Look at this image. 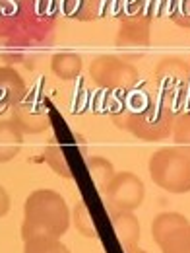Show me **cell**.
I'll return each instance as SVG.
<instances>
[{"label":"cell","instance_id":"obj_1","mask_svg":"<svg viewBox=\"0 0 190 253\" xmlns=\"http://www.w3.org/2000/svg\"><path fill=\"white\" fill-rule=\"evenodd\" d=\"M111 119L119 128L132 132L140 140L158 142L173 132L177 115L154 90H130L119 94L117 103L111 107Z\"/></svg>","mask_w":190,"mask_h":253},{"label":"cell","instance_id":"obj_2","mask_svg":"<svg viewBox=\"0 0 190 253\" xmlns=\"http://www.w3.org/2000/svg\"><path fill=\"white\" fill-rule=\"evenodd\" d=\"M55 30L47 0H0V39L14 45L45 41Z\"/></svg>","mask_w":190,"mask_h":253},{"label":"cell","instance_id":"obj_3","mask_svg":"<svg viewBox=\"0 0 190 253\" xmlns=\"http://www.w3.org/2000/svg\"><path fill=\"white\" fill-rule=\"evenodd\" d=\"M72 222L70 209L61 193L53 189H37L30 193L24 205V242L37 236L63 238Z\"/></svg>","mask_w":190,"mask_h":253},{"label":"cell","instance_id":"obj_4","mask_svg":"<svg viewBox=\"0 0 190 253\" xmlns=\"http://www.w3.org/2000/svg\"><path fill=\"white\" fill-rule=\"evenodd\" d=\"M150 177L167 193H190V156L177 146L159 148L150 158Z\"/></svg>","mask_w":190,"mask_h":253},{"label":"cell","instance_id":"obj_5","mask_svg":"<svg viewBox=\"0 0 190 253\" xmlns=\"http://www.w3.org/2000/svg\"><path fill=\"white\" fill-rule=\"evenodd\" d=\"M90 78L95 86L123 94L140 84V72L132 63L117 55H99L90 64Z\"/></svg>","mask_w":190,"mask_h":253},{"label":"cell","instance_id":"obj_6","mask_svg":"<svg viewBox=\"0 0 190 253\" xmlns=\"http://www.w3.org/2000/svg\"><path fill=\"white\" fill-rule=\"evenodd\" d=\"M190 88V63L181 57H165L154 72V92L173 109Z\"/></svg>","mask_w":190,"mask_h":253},{"label":"cell","instance_id":"obj_7","mask_svg":"<svg viewBox=\"0 0 190 253\" xmlns=\"http://www.w3.org/2000/svg\"><path fill=\"white\" fill-rule=\"evenodd\" d=\"M146 197L144 181L132 171H119L103 191L105 205L111 212H134Z\"/></svg>","mask_w":190,"mask_h":253},{"label":"cell","instance_id":"obj_8","mask_svg":"<svg viewBox=\"0 0 190 253\" xmlns=\"http://www.w3.org/2000/svg\"><path fill=\"white\" fill-rule=\"evenodd\" d=\"M12 121L24 134H39L45 132L51 125L49 109L41 97L26 94V97L16 103L12 109Z\"/></svg>","mask_w":190,"mask_h":253},{"label":"cell","instance_id":"obj_9","mask_svg":"<svg viewBox=\"0 0 190 253\" xmlns=\"http://www.w3.org/2000/svg\"><path fill=\"white\" fill-rule=\"evenodd\" d=\"M152 39V16L144 10H136L123 16L117 33V47L121 49H146Z\"/></svg>","mask_w":190,"mask_h":253},{"label":"cell","instance_id":"obj_10","mask_svg":"<svg viewBox=\"0 0 190 253\" xmlns=\"http://www.w3.org/2000/svg\"><path fill=\"white\" fill-rule=\"evenodd\" d=\"M28 94L26 80L12 66H0V113L12 109Z\"/></svg>","mask_w":190,"mask_h":253},{"label":"cell","instance_id":"obj_11","mask_svg":"<svg viewBox=\"0 0 190 253\" xmlns=\"http://www.w3.org/2000/svg\"><path fill=\"white\" fill-rule=\"evenodd\" d=\"M111 222H113V230L117 234L119 244L123 246V250L127 253H132L138 250V242H140V222L134 216V212H111Z\"/></svg>","mask_w":190,"mask_h":253},{"label":"cell","instance_id":"obj_12","mask_svg":"<svg viewBox=\"0 0 190 253\" xmlns=\"http://www.w3.org/2000/svg\"><path fill=\"white\" fill-rule=\"evenodd\" d=\"M61 12L70 20L94 22L105 12V0H59Z\"/></svg>","mask_w":190,"mask_h":253},{"label":"cell","instance_id":"obj_13","mask_svg":"<svg viewBox=\"0 0 190 253\" xmlns=\"http://www.w3.org/2000/svg\"><path fill=\"white\" fill-rule=\"evenodd\" d=\"M24 144V132L14 125V121H0V164L14 160Z\"/></svg>","mask_w":190,"mask_h":253},{"label":"cell","instance_id":"obj_14","mask_svg":"<svg viewBox=\"0 0 190 253\" xmlns=\"http://www.w3.org/2000/svg\"><path fill=\"white\" fill-rule=\"evenodd\" d=\"M82 63H84L82 57L76 53H57L51 59V70L59 80L70 82L80 76L82 66H84Z\"/></svg>","mask_w":190,"mask_h":253},{"label":"cell","instance_id":"obj_15","mask_svg":"<svg viewBox=\"0 0 190 253\" xmlns=\"http://www.w3.org/2000/svg\"><path fill=\"white\" fill-rule=\"evenodd\" d=\"M161 253H190V222L181 224L158 242Z\"/></svg>","mask_w":190,"mask_h":253},{"label":"cell","instance_id":"obj_16","mask_svg":"<svg viewBox=\"0 0 190 253\" xmlns=\"http://www.w3.org/2000/svg\"><path fill=\"white\" fill-rule=\"evenodd\" d=\"M86 166H88V171L92 175V179L95 181L97 189L105 191V187L111 183V179L115 177V166L111 164V160L103 158V156H90L86 160Z\"/></svg>","mask_w":190,"mask_h":253},{"label":"cell","instance_id":"obj_17","mask_svg":"<svg viewBox=\"0 0 190 253\" xmlns=\"http://www.w3.org/2000/svg\"><path fill=\"white\" fill-rule=\"evenodd\" d=\"M45 162L49 164V168H51L57 175H61L64 179H72V171H70V168H68V162L64 158L63 148H61V144L57 142V138H51V140L47 142V146H45Z\"/></svg>","mask_w":190,"mask_h":253},{"label":"cell","instance_id":"obj_18","mask_svg":"<svg viewBox=\"0 0 190 253\" xmlns=\"http://www.w3.org/2000/svg\"><path fill=\"white\" fill-rule=\"evenodd\" d=\"M24 253H70V250L61 242V238L37 236L24 242Z\"/></svg>","mask_w":190,"mask_h":253},{"label":"cell","instance_id":"obj_19","mask_svg":"<svg viewBox=\"0 0 190 253\" xmlns=\"http://www.w3.org/2000/svg\"><path fill=\"white\" fill-rule=\"evenodd\" d=\"M72 222L76 226V230L86 236V238H95L97 236V230H95V224L92 220V214H90V209L84 201H78L74 211H72Z\"/></svg>","mask_w":190,"mask_h":253},{"label":"cell","instance_id":"obj_20","mask_svg":"<svg viewBox=\"0 0 190 253\" xmlns=\"http://www.w3.org/2000/svg\"><path fill=\"white\" fill-rule=\"evenodd\" d=\"M173 140L177 148H181L187 156H190V111L177 115L173 125Z\"/></svg>","mask_w":190,"mask_h":253},{"label":"cell","instance_id":"obj_21","mask_svg":"<svg viewBox=\"0 0 190 253\" xmlns=\"http://www.w3.org/2000/svg\"><path fill=\"white\" fill-rule=\"evenodd\" d=\"M169 18L177 26L190 30V0H169Z\"/></svg>","mask_w":190,"mask_h":253},{"label":"cell","instance_id":"obj_22","mask_svg":"<svg viewBox=\"0 0 190 253\" xmlns=\"http://www.w3.org/2000/svg\"><path fill=\"white\" fill-rule=\"evenodd\" d=\"M8 211H10V195H8V191L0 185V218L6 216Z\"/></svg>","mask_w":190,"mask_h":253},{"label":"cell","instance_id":"obj_23","mask_svg":"<svg viewBox=\"0 0 190 253\" xmlns=\"http://www.w3.org/2000/svg\"><path fill=\"white\" fill-rule=\"evenodd\" d=\"M132 253H146V252H142V250H134Z\"/></svg>","mask_w":190,"mask_h":253}]
</instances>
